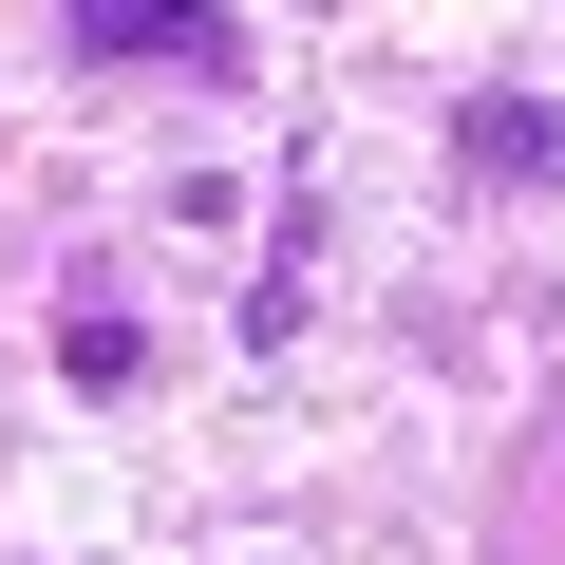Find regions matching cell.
<instances>
[{"mask_svg": "<svg viewBox=\"0 0 565 565\" xmlns=\"http://www.w3.org/2000/svg\"><path fill=\"white\" fill-rule=\"evenodd\" d=\"M452 170H490V189H565V114H546V95H452Z\"/></svg>", "mask_w": 565, "mask_h": 565, "instance_id": "obj_2", "label": "cell"}, {"mask_svg": "<svg viewBox=\"0 0 565 565\" xmlns=\"http://www.w3.org/2000/svg\"><path fill=\"white\" fill-rule=\"evenodd\" d=\"M57 377H76V396H151V340H132L114 282H76V302H57Z\"/></svg>", "mask_w": 565, "mask_h": 565, "instance_id": "obj_3", "label": "cell"}, {"mask_svg": "<svg viewBox=\"0 0 565 565\" xmlns=\"http://www.w3.org/2000/svg\"><path fill=\"white\" fill-rule=\"evenodd\" d=\"M95 76H170V95H245V20L226 0H76Z\"/></svg>", "mask_w": 565, "mask_h": 565, "instance_id": "obj_1", "label": "cell"}]
</instances>
